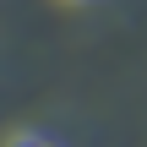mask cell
I'll list each match as a JSON object with an SVG mask.
<instances>
[{
    "label": "cell",
    "mask_w": 147,
    "mask_h": 147,
    "mask_svg": "<svg viewBox=\"0 0 147 147\" xmlns=\"http://www.w3.org/2000/svg\"><path fill=\"white\" fill-rule=\"evenodd\" d=\"M0 147H65V142H60L55 131H11Z\"/></svg>",
    "instance_id": "obj_1"
}]
</instances>
